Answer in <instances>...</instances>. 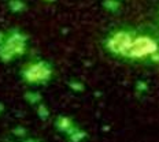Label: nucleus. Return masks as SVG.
I'll return each instance as SVG.
<instances>
[{
    "mask_svg": "<svg viewBox=\"0 0 159 142\" xmlns=\"http://www.w3.org/2000/svg\"><path fill=\"white\" fill-rule=\"evenodd\" d=\"M106 47L114 56L129 60L150 59L158 52V44L154 38L128 30L112 33L106 41Z\"/></svg>",
    "mask_w": 159,
    "mask_h": 142,
    "instance_id": "1",
    "label": "nucleus"
},
{
    "mask_svg": "<svg viewBox=\"0 0 159 142\" xmlns=\"http://www.w3.org/2000/svg\"><path fill=\"white\" fill-rule=\"evenodd\" d=\"M52 74H54L52 66L43 59L28 60L26 63H24V66L21 67V71H19L22 81L29 85L47 84L52 78Z\"/></svg>",
    "mask_w": 159,
    "mask_h": 142,
    "instance_id": "2",
    "label": "nucleus"
},
{
    "mask_svg": "<svg viewBox=\"0 0 159 142\" xmlns=\"http://www.w3.org/2000/svg\"><path fill=\"white\" fill-rule=\"evenodd\" d=\"M26 52V37L19 32H12L7 37L0 38V59L11 62Z\"/></svg>",
    "mask_w": 159,
    "mask_h": 142,
    "instance_id": "3",
    "label": "nucleus"
},
{
    "mask_svg": "<svg viewBox=\"0 0 159 142\" xmlns=\"http://www.w3.org/2000/svg\"><path fill=\"white\" fill-rule=\"evenodd\" d=\"M10 6H11V10L12 11H22L25 7V4L22 2H18V0H14V2L10 3Z\"/></svg>",
    "mask_w": 159,
    "mask_h": 142,
    "instance_id": "4",
    "label": "nucleus"
}]
</instances>
